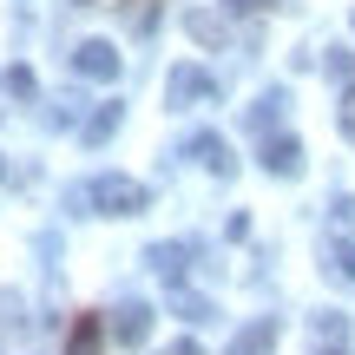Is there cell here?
Returning <instances> with one entry per match:
<instances>
[{"label":"cell","instance_id":"6da1fadb","mask_svg":"<svg viewBox=\"0 0 355 355\" xmlns=\"http://www.w3.org/2000/svg\"><path fill=\"white\" fill-rule=\"evenodd\" d=\"M145 204H152V191H145L139 178H125V171H99V178H92V211H105V217H139Z\"/></svg>","mask_w":355,"mask_h":355},{"label":"cell","instance_id":"7a4b0ae2","mask_svg":"<svg viewBox=\"0 0 355 355\" xmlns=\"http://www.w3.org/2000/svg\"><path fill=\"white\" fill-rule=\"evenodd\" d=\"M198 99H217V79L204 73V66H171L165 105H171V112H184V105H198Z\"/></svg>","mask_w":355,"mask_h":355},{"label":"cell","instance_id":"3957f363","mask_svg":"<svg viewBox=\"0 0 355 355\" xmlns=\"http://www.w3.org/2000/svg\"><path fill=\"white\" fill-rule=\"evenodd\" d=\"M145 336H152V303H139V296L119 303L112 309V343L119 349H145Z\"/></svg>","mask_w":355,"mask_h":355},{"label":"cell","instance_id":"277c9868","mask_svg":"<svg viewBox=\"0 0 355 355\" xmlns=\"http://www.w3.org/2000/svg\"><path fill=\"white\" fill-rule=\"evenodd\" d=\"M73 73L79 79H119V46L112 40H86V46L73 53Z\"/></svg>","mask_w":355,"mask_h":355},{"label":"cell","instance_id":"5b68a950","mask_svg":"<svg viewBox=\"0 0 355 355\" xmlns=\"http://www.w3.org/2000/svg\"><path fill=\"white\" fill-rule=\"evenodd\" d=\"M184 152H191V158H198V165H204V171H211V178H237V158H230V145H224V139H217V132H198V139H191V145H184Z\"/></svg>","mask_w":355,"mask_h":355},{"label":"cell","instance_id":"8992f818","mask_svg":"<svg viewBox=\"0 0 355 355\" xmlns=\"http://www.w3.org/2000/svg\"><path fill=\"white\" fill-rule=\"evenodd\" d=\"M145 263H152V277L158 283H184V270H191V243H152V250H145Z\"/></svg>","mask_w":355,"mask_h":355},{"label":"cell","instance_id":"52a82bcc","mask_svg":"<svg viewBox=\"0 0 355 355\" xmlns=\"http://www.w3.org/2000/svg\"><path fill=\"white\" fill-rule=\"evenodd\" d=\"M257 158H263L270 178H303V145H296V139H270V132H263V152H257Z\"/></svg>","mask_w":355,"mask_h":355},{"label":"cell","instance_id":"ba28073f","mask_svg":"<svg viewBox=\"0 0 355 355\" xmlns=\"http://www.w3.org/2000/svg\"><path fill=\"white\" fill-rule=\"evenodd\" d=\"M184 26H191V40H198V46H224L230 40V26H224V13H184Z\"/></svg>","mask_w":355,"mask_h":355},{"label":"cell","instance_id":"9c48e42d","mask_svg":"<svg viewBox=\"0 0 355 355\" xmlns=\"http://www.w3.org/2000/svg\"><path fill=\"white\" fill-rule=\"evenodd\" d=\"M119 125H125V105H119V99H105L99 112L86 119V145H105V139H112Z\"/></svg>","mask_w":355,"mask_h":355},{"label":"cell","instance_id":"30bf717a","mask_svg":"<svg viewBox=\"0 0 355 355\" xmlns=\"http://www.w3.org/2000/svg\"><path fill=\"white\" fill-rule=\"evenodd\" d=\"M270 349H277V322H250V329H243L237 336V343H230V355H270Z\"/></svg>","mask_w":355,"mask_h":355},{"label":"cell","instance_id":"8fae6325","mask_svg":"<svg viewBox=\"0 0 355 355\" xmlns=\"http://www.w3.org/2000/svg\"><path fill=\"white\" fill-rule=\"evenodd\" d=\"M283 105H290V92H263V99L243 112V119H250V132H270V125L283 119Z\"/></svg>","mask_w":355,"mask_h":355},{"label":"cell","instance_id":"7c38bea8","mask_svg":"<svg viewBox=\"0 0 355 355\" xmlns=\"http://www.w3.org/2000/svg\"><path fill=\"white\" fill-rule=\"evenodd\" d=\"M105 329H112V322L79 316V322H73V349H66V355H99V336H105Z\"/></svg>","mask_w":355,"mask_h":355},{"label":"cell","instance_id":"4fadbf2b","mask_svg":"<svg viewBox=\"0 0 355 355\" xmlns=\"http://www.w3.org/2000/svg\"><path fill=\"white\" fill-rule=\"evenodd\" d=\"M329 270H336L343 283H355V237H343V243L329 250Z\"/></svg>","mask_w":355,"mask_h":355},{"label":"cell","instance_id":"5bb4252c","mask_svg":"<svg viewBox=\"0 0 355 355\" xmlns=\"http://www.w3.org/2000/svg\"><path fill=\"white\" fill-rule=\"evenodd\" d=\"M343 336H349V316L322 309V316H316V343H343Z\"/></svg>","mask_w":355,"mask_h":355},{"label":"cell","instance_id":"9a60e30c","mask_svg":"<svg viewBox=\"0 0 355 355\" xmlns=\"http://www.w3.org/2000/svg\"><path fill=\"white\" fill-rule=\"evenodd\" d=\"M7 92L13 99H33V66H7Z\"/></svg>","mask_w":355,"mask_h":355},{"label":"cell","instance_id":"2e32d148","mask_svg":"<svg viewBox=\"0 0 355 355\" xmlns=\"http://www.w3.org/2000/svg\"><path fill=\"white\" fill-rule=\"evenodd\" d=\"M20 322H26L20 296H13V290H0V329H20Z\"/></svg>","mask_w":355,"mask_h":355},{"label":"cell","instance_id":"e0dca14e","mask_svg":"<svg viewBox=\"0 0 355 355\" xmlns=\"http://www.w3.org/2000/svg\"><path fill=\"white\" fill-rule=\"evenodd\" d=\"M178 309H184V322H211V303L204 296H178Z\"/></svg>","mask_w":355,"mask_h":355},{"label":"cell","instance_id":"ac0fdd59","mask_svg":"<svg viewBox=\"0 0 355 355\" xmlns=\"http://www.w3.org/2000/svg\"><path fill=\"white\" fill-rule=\"evenodd\" d=\"M329 73H336V79H349V73H355V60H349L343 46H329Z\"/></svg>","mask_w":355,"mask_h":355},{"label":"cell","instance_id":"d6986e66","mask_svg":"<svg viewBox=\"0 0 355 355\" xmlns=\"http://www.w3.org/2000/svg\"><path fill=\"white\" fill-rule=\"evenodd\" d=\"M224 7H230V13H270L277 0H224Z\"/></svg>","mask_w":355,"mask_h":355},{"label":"cell","instance_id":"ffe728a7","mask_svg":"<svg viewBox=\"0 0 355 355\" xmlns=\"http://www.w3.org/2000/svg\"><path fill=\"white\" fill-rule=\"evenodd\" d=\"M165 355H198V343H171V349H165Z\"/></svg>","mask_w":355,"mask_h":355},{"label":"cell","instance_id":"44dd1931","mask_svg":"<svg viewBox=\"0 0 355 355\" xmlns=\"http://www.w3.org/2000/svg\"><path fill=\"white\" fill-rule=\"evenodd\" d=\"M316 355H349V349H316Z\"/></svg>","mask_w":355,"mask_h":355},{"label":"cell","instance_id":"7402d4cb","mask_svg":"<svg viewBox=\"0 0 355 355\" xmlns=\"http://www.w3.org/2000/svg\"><path fill=\"white\" fill-rule=\"evenodd\" d=\"M73 7H99V0H73Z\"/></svg>","mask_w":355,"mask_h":355}]
</instances>
